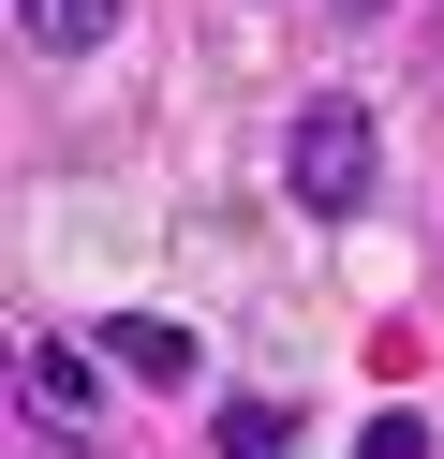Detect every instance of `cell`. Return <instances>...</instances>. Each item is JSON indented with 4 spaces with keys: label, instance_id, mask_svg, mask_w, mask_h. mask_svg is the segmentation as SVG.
<instances>
[{
    "label": "cell",
    "instance_id": "obj_1",
    "mask_svg": "<svg viewBox=\"0 0 444 459\" xmlns=\"http://www.w3.org/2000/svg\"><path fill=\"white\" fill-rule=\"evenodd\" d=\"M370 178H385V149H370V104L311 90V104H296V134H282V193H296L311 222H355V208H370Z\"/></svg>",
    "mask_w": 444,
    "mask_h": 459
},
{
    "label": "cell",
    "instance_id": "obj_2",
    "mask_svg": "<svg viewBox=\"0 0 444 459\" xmlns=\"http://www.w3.org/2000/svg\"><path fill=\"white\" fill-rule=\"evenodd\" d=\"M89 341H104V356L134 370V385H163V400H178V385H193V370H207V341H193V326H163V311H104V326H89Z\"/></svg>",
    "mask_w": 444,
    "mask_h": 459
},
{
    "label": "cell",
    "instance_id": "obj_3",
    "mask_svg": "<svg viewBox=\"0 0 444 459\" xmlns=\"http://www.w3.org/2000/svg\"><path fill=\"white\" fill-rule=\"evenodd\" d=\"M89 356H104V341H30V370H15V385H30V415H59V429H74L89 400H104V370H89Z\"/></svg>",
    "mask_w": 444,
    "mask_h": 459
},
{
    "label": "cell",
    "instance_id": "obj_4",
    "mask_svg": "<svg viewBox=\"0 0 444 459\" xmlns=\"http://www.w3.org/2000/svg\"><path fill=\"white\" fill-rule=\"evenodd\" d=\"M15 30L45 45V60H89V45L118 30V0H15Z\"/></svg>",
    "mask_w": 444,
    "mask_h": 459
},
{
    "label": "cell",
    "instance_id": "obj_5",
    "mask_svg": "<svg viewBox=\"0 0 444 459\" xmlns=\"http://www.w3.org/2000/svg\"><path fill=\"white\" fill-rule=\"evenodd\" d=\"M207 445H222V459H296V415H282V400H222Z\"/></svg>",
    "mask_w": 444,
    "mask_h": 459
},
{
    "label": "cell",
    "instance_id": "obj_6",
    "mask_svg": "<svg viewBox=\"0 0 444 459\" xmlns=\"http://www.w3.org/2000/svg\"><path fill=\"white\" fill-rule=\"evenodd\" d=\"M355 459H430V415H370V429H355Z\"/></svg>",
    "mask_w": 444,
    "mask_h": 459
}]
</instances>
